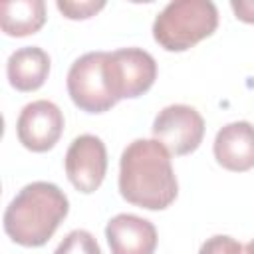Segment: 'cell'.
I'll use <instances>...</instances> for the list:
<instances>
[{
    "label": "cell",
    "mask_w": 254,
    "mask_h": 254,
    "mask_svg": "<svg viewBox=\"0 0 254 254\" xmlns=\"http://www.w3.org/2000/svg\"><path fill=\"white\" fill-rule=\"evenodd\" d=\"M121 196L147 210L171 206L179 194L169 149L157 139L131 141L119 159Z\"/></svg>",
    "instance_id": "obj_1"
},
{
    "label": "cell",
    "mask_w": 254,
    "mask_h": 254,
    "mask_svg": "<svg viewBox=\"0 0 254 254\" xmlns=\"http://www.w3.org/2000/svg\"><path fill=\"white\" fill-rule=\"evenodd\" d=\"M69 212L65 192L48 181H34L18 190L4 210V232L12 242L38 248L44 246Z\"/></svg>",
    "instance_id": "obj_2"
},
{
    "label": "cell",
    "mask_w": 254,
    "mask_h": 254,
    "mask_svg": "<svg viewBox=\"0 0 254 254\" xmlns=\"http://www.w3.org/2000/svg\"><path fill=\"white\" fill-rule=\"evenodd\" d=\"M218 10L210 0L169 2L153 22V38L167 52H185L212 36Z\"/></svg>",
    "instance_id": "obj_3"
},
{
    "label": "cell",
    "mask_w": 254,
    "mask_h": 254,
    "mask_svg": "<svg viewBox=\"0 0 254 254\" xmlns=\"http://www.w3.org/2000/svg\"><path fill=\"white\" fill-rule=\"evenodd\" d=\"M105 56L107 52H87L67 71V93L73 105L85 113H105L117 105L105 75Z\"/></svg>",
    "instance_id": "obj_4"
},
{
    "label": "cell",
    "mask_w": 254,
    "mask_h": 254,
    "mask_svg": "<svg viewBox=\"0 0 254 254\" xmlns=\"http://www.w3.org/2000/svg\"><path fill=\"white\" fill-rule=\"evenodd\" d=\"M105 75L117 101L147 93L157 79V62L143 48H119L105 56Z\"/></svg>",
    "instance_id": "obj_5"
},
{
    "label": "cell",
    "mask_w": 254,
    "mask_h": 254,
    "mask_svg": "<svg viewBox=\"0 0 254 254\" xmlns=\"http://www.w3.org/2000/svg\"><path fill=\"white\" fill-rule=\"evenodd\" d=\"M204 137L202 115L185 103L163 107L153 121V139L163 143L171 155H189L198 149Z\"/></svg>",
    "instance_id": "obj_6"
},
{
    "label": "cell",
    "mask_w": 254,
    "mask_h": 254,
    "mask_svg": "<svg viewBox=\"0 0 254 254\" xmlns=\"http://www.w3.org/2000/svg\"><path fill=\"white\" fill-rule=\"evenodd\" d=\"M69 183L83 194L95 192L107 173V149L97 135L83 133L75 137L64 159Z\"/></svg>",
    "instance_id": "obj_7"
},
{
    "label": "cell",
    "mask_w": 254,
    "mask_h": 254,
    "mask_svg": "<svg viewBox=\"0 0 254 254\" xmlns=\"http://www.w3.org/2000/svg\"><path fill=\"white\" fill-rule=\"evenodd\" d=\"M64 133V113L48 99H36L26 103L16 121L18 141L34 153L50 151Z\"/></svg>",
    "instance_id": "obj_8"
},
{
    "label": "cell",
    "mask_w": 254,
    "mask_h": 254,
    "mask_svg": "<svg viewBox=\"0 0 254 254\" xmlns=\"http://www.w3.org/2000/svg\"><path fill=\"white\" fill-rule=\"evenodd\" d=\"M105 238L111 254H155L159 240L151 220L129 212L115 214L107 222Z\"/></svg>",
    "instance_id": "obj_9"
},
{
    "label": "cell",
    "mask_w": 254,
    "mask_h": 254,
    "mask_svg": "<svg viewBox=\"0 0 254 254\" xmlns=\"http://www.w3.org/2000/svg\"><path fill=\"white\" fill-rule=\"evenodd\" d=\"M212 153L216 163L232 173H244L254 167V125L250 121H232L218 129Z\"/></svg>",
    "instance_id": "obj_10"
},
{
    "label": "cell",
    "mask_w": 254,
    "mask_h": 254,
    "mask_svg": "<svg viewBox=\"0 0 254 254\" xmlns=\"http://www.w3.org/2000/svg\"><path fill=\"white\" fill-rule=\"evenodd\" d=\"M50 75V56L40 46H24L10 54L6 62V77L18 91L40 89Z\"/></svg>",
    "instance_id": "obj_11"
},
{
    "label": "cell",
    "mask_w": 254,
    "mask_h": 254,
    "mask_svg": "<svg viewBox=\"0 0 254 254\" xmlns=\"http://www.w3.org/2000/svg\"><path fill=\"white\" fill-rule=\"evenodd\" d=\"M46 24L44 0H14L0 4V28L6 36L24 38Z\"/></svg>",
    "instance_id": "obj_12"
},
{
    "label": "cell",
    "mask_w": 254,
    "mask_h": 254,
    "mask_svg": "<svg viewBox=\"0 0 254 254\" xmlns=\"http://www.w3.org/2000/svg\"><path fill=\"white\" fill-rule=\"evenodd\" d=\"M54 254H103L95 236L89 230L75 228L64 236Z\"/></svg>",
    "instance_id": "obj_13"
},
{
    "label": "cell",
    "mask_w": 254,
    "mask_h": 254,
    "mask_svg": "<svg viewBox=\"0 0 254 254\" xmlns=\"http://www.w3.org/2000/svg\"><path fill=\"white\" fill-rule=\"evenodd\" d=\"M56 8L67 18V20H87L95 16L99 10L105 8L103 0H58Z\"/></svg>",
    "instance_id": "obj_14"
},
{
    "label": "cell",
    "mask_w": 254,
    "mask_h": 254,
    "mask_svg": "<svg viewBox=\"0 0 254 254\" xmlns=\"http://www.w3.org/2000/svg\"><path fill=\"white\" fill-rule=\"evenodd\" d=\"M198 254H246V248L232 236L214 234L200 244Z\"/></svg>",
    "instance_id": "obj_15"
},
{
    "label": "cell",
    "mask_w": 254,
    "mask_h": 254,
    "mask_svg": "<svg viewBox=\"0 0 254 254\" xmlns=\"http://www.w3.org/2000/svg\"><path fill=\"white\" fill-rule=\"evenodd\" d=\"M230 8L238 20L246 24H254V0H232Z\"/></svg>",
    "instance_id": "obj_16"
},
{
    "label": "cell",
    "mask_w": 254,
    "mask_h": 254,
    "mask_svg": "<svg viewBox=\"0 0 254 254\" xmlns=\"http://www.w3.org/2000/svg\"><path fill=\"white\" fill-rule=\"evenodd\" d=\"M244 248H246V254H254V238H252Z\"/></svg>",
    "instance_id": "obj_17"
}]
</instances>
